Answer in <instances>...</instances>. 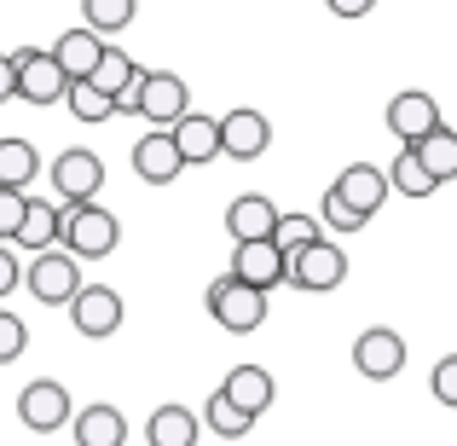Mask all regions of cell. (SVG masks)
Wrapping results in <instances>:
<instances>
[{
  "instance_id": "1",
  "label": "cell",
  "mask_w": 457,
  "mask_h": 446,
  "mask_svg": "<svg viewBox=\"0 0 457 446\" xmlns=\"http://www.w3.org/2000/svg\"><path fill=\"white\" fill-rule=\"evenodd\" d=\"M116 238H122V226H116V215L99 209V203H64V209H58V244H64V256L104 261L116 249Z\"/></svg>"
},
{
  "instance_id": "2",
  "label": "cell",
  "mask_w": 457,
  "mask_h": 446,
  "mask_svg": "<svg viewBox=\"0 0 457 446\" xmlns=\"http://www.w3.org/2000/svg\"><path fill=\"white\" fill-rule=\"evenodd\" d=\"M122 111H139L151 128H168V122H179V116L191 111V88L174 76V70H139V81L116 99V116Z\"/></svg>"
},
{
  "instance_id": "3",
  "label": "cell",
  "mask_w": 457,
  "mask_h": 446,
  "mask_svg": "<svg viewBox=\"0 0 457 446\" xmlns=\"http://www.w3.org/2000/svg\"><path fill=\"white\" fill-rule=\"evenodd\" d=\"M12 58V99H29V105H64V70H58V58L46 53V46H18Z\"/></svg>"
},
{
  "instance_id": "4",
  "label": "cell",
  "mask_w": 457,
  "mask_h": 446,
  "mask_svg": "<svg viewBox=\"0 0 457 446\" xmlns=\"http://www.w3.org/2000/svg\"><path fill=\"white\" fill-rule=\"evenodd\" d=\"M209 319L220 324V331H232V336H249V331H261L267 324V290H255V284H244V279H214L209 284Z\"/></svg>"
},
{
  "instance_id": "5",
  "label": "cell",
  "mask_w": 457,
  "mask_h": 446,
  "mask_svg": "<svg viewBox=\"0 0 457 446\" xmlns=\"http://www.w3.org/2000/svg\"><path fill=\"white\" fill-rule=\"evenodd\" d=\"M342 279H347V256H342V244H330V238H312L307 249H295V256L284 261V284H295V290H307V296L336 290Z\"/></svg>"
},
{
  "instance_id": "6",
  "label": "cell",
  "mask_w": 457,
  "mask_h": 446,
  "mask_svg": "<svg viewBox=\"0 0 457 446\" xmlns=\"http://www.w3.org/2000/svg\"><path fill=\"white\" fill-rule=\"evenodd\" d=\"M18 284H29V296L41 301V307H64V301L81 290V261L64 256V249H35L29 273H23Z\"/></svg>"
},
{
  "instance_id": "7",
  "label": "cell",
  "mask_w": 457,
  "mask_h": 446,
  "mask_svg": "<svg viewBox=\"0 0 457 446\" xmlns=\"http://www.w3.org/2000/svg\"><path fill=\"white\" fill-rule=\"evenodd\" d=\"M70 307V324H76L87 342H104V336L122 331V296L111 290V284H87L81 279V290L64 301Z\"/></svg>"
},
{
  "instance_id": "8",
  "label": "cell",
  "mask_w": 457,
  "mask_h": 446,
  "mask_svg": "<svg viewBox=\"0 0 457 446\" xmlns=\"http://www.w3.org/2000/svg\"><path fill=\"white\" fill-rule=\"evenodd\" d=\"M214 122H220V151L232 156V163H255V156H267V146H272L267 111H255V105H237V111L214 116Z\"/></svg>"
},
{
  "instance_id": "9",
  "label": "cell",
  "mask_w": 457,
  "mask_h": 446,
  "mask_svg": "<svg viewBox=\"0 0 457 446\" xmlns=\"http://www.w3.org/2000/svg\"><path fill=\"white\" fill-rule=\"evenodd\" d=\"M353 371H359V377H370V383L400 377V371H405V336L388 331V324H370V331H359V342H353Z\"/></svg>"
},
{
  "instance_id": "10",
  "label": "cell",
  "mask_w": 457,
  "mask_h": 446,
  "mask_svg": "<svg viewBox=\"0 0 457 446\" xmlns=\"http://www.w3.org/2000/svg\"><path fill=\"white\" fill-rule=\"evenodd\" d=\"M70 389L64 383H53V377H35L29 389L18 394V417H23V429H35V435H53V429H64L70 424Z\"/></svg>"
},
{
  "instance_id": "11",
  "label": "cell",
  "mask_w": 457,
  "mask_h": 446,
  "mask_svg": "<svg viewBox=\"0 0 457 446\" xmlns=\"http://www.w3.org/2000/svg\"><path fill=\"white\" fill-rule=\"evenodd\" d=\"M330 191L359 215V221H370V215L388 203V174H382V168H370V163H347L342 174H336V186H330Z\"/></svg>"
},
{
  "instance_id": "12",
  "label": "cell",
  "mask_w": 457,
  "mask_h": 446,
  "mask_svg": "<svg viewBox=\"0 0 457 446\" xmlns=\"http://www.w3.org/2000/svg\"><path fill=\"white\" fill-rule=\"evenodd\" d=\"M53 186H58V198H64V203H93V198H99V186H104V163L93 151H64L53 163Z\"/></svg>"
},
{
  "instance_id": "13",
  "label": "cell",
  "mask_w": 457,
  "mask_h": 446,
  "mask_svg": "<svg viewBox=\"0 0 457 446\" xmlns=\"http://www.w3.org/2000/svg\"><path fill=\"white\" fill-rule=\"evenodd\" d=\"M435 122H440V105H435V93H423V88H405V93H394V105H388V134H394V139L417 146V139H423Z\"/></svg>"
},
{
  "instance_id": "14",
  "label": "cell",
  "mask_w": 457,
  "mask_h": 446,
  "mask_svg": "<svg viewBox=\"0 0 457 446\" xmlns=\"http://www.w3.org/2000/svg\"><path fill=\"white\" fill-rule=\"evenodd\" d=\"M220 394L237 406V412L261 417V412H272V400H278V383H272L267 366H232L226 383H220Z\"/></svg>"
},
{
  "instance_id": "15",
  "label": "cell",
  "mask_w": 457,
  "mask_h": 446,
  "mask_svg": "<svg viewBox=\"0 0 457 446\" xmlns=\"http://www.w3.org/2000/svg\"><path fill=\"white\" fill-rule=\"evenodd\" d=\"M168 139H174V151H179V163H186V168L214 163V156H220V122H214V116L186 111L179 122H168Z\"/></svg>"
},
{
  "instance_id": "16",
  "label": "cell",
  "mask_w": 457,
  "mask_h": 446,
  "mask_svg": "<svg viewBox=\"0 0 457 446\" xmlns=\"http://www.w3.org/2000/svg\"><path fill=\"white\" fill-rule=\"evenodd\" d=\"M232 279L255 284V290H272V284H284V256L272 249V238H244V244L232 249Z\"/></svg>"
},
{
  "instance_id": "17",
  "label": "cell",
  "mask_w": 457,
  "mask_h": 446,
  "mask_svg": "<svg viewBox=\"0 0 457 446\" xmlns=\"http://www.w3.org/2000/svg\"><path fill=\"white\" fill-rule=\"evenodd\" d=\"M179 151L174 139H168V128H151V134L134 139V174L145 180V186H168V180H179Z\"/></svg>"
},
{
  "instance_id": "18",
  "label": "cell",
  "mask_w": 457,
  "mask_h": 446,
  "mask_svg": "<svg viewBox=\"0 0 457 446\" xmlns=\"http://www.w3.org/2000/svg\"><path fill=\"white\" fill-rule=\"evenodd\" d=\"M70 435L76 446H122L128 441V417L111 400H93L87 412H70Z\"/></svg>"
},
{
  "instance_id": "19",
  "label": "cell",
  "mask_w": 457,
  "mask_h": 446,
  "mask_svg": "<svg viewBox=\"0 0 457 446\" xmlns=\"http://www.w3.org/2000/svg\"><path fill=\"white\" fill-rule=\"evenodd\" d=\"M46 53L58 58V70H64V81H87L93 76V64H99V53H104V35H93V29H64Z\"/></svg>"
},
{
  "instance_id": "20",
  "label": "cell",
  "mask_w": 457,
  "mask_h": 446,
  "mask_svg": "<svg viewBox=\"0 0 457 446\" xmlns=\"http://www.w3.org/2000/svg\"><path fill=\"white\" fill-rule=\"evenodd\" d=\"M197 435H203L197 412H191V406H179V400L156 406V412L145 417V441L151 446H197Z\"/></svg>"
},
{
  "instance_id": "21",
  "label": "cell",
  "mask_w": 457,
  "mask_h": 446,
  "mask_svg": "<svg viewBox=\"0 0 457 446\" xmlns=\"http://www.w3.org/2000/svg\"><path fill=\"white\" fill-rule=\"evenodd\" d=\"M272 221H278V209H272V198H261V191H244V198L226 203V232H232V244H244V238H267Z\"/></svg>"
},
{
  "instance_id": "22",
  "label": "cell",
  "mask_w": 457,
  "mask_h": 446,
  "mask_svg": "<svg viewBox=\"0 0 457 446\" xmlns=\"http://www.w3.org/2000/svg\"><path fill=\"white\" fill-rule=\"evenodd\" d=\"M411 151H417V163L428 168V180H435V186H446V180H457V134H452L446 122H435V128H428V134L417 139Z\"/></svg>"
},
{
  "instance_id": "23",
  "label": "cell",
  "mask_w": 457,
  "mask_h": 446,
  "mask_svg": "<svg viewBox=\"0 0 457 446\" xmlns=\"http://www.w3.org/2000/svg\"><path fill=\"white\" fill-rule=\"evenodd\" d=\"M139 70H145V64H134V58L122 53V46L104 41V53H99V64H93V76H87V81H93L99 93H111V99H122V93L139 81Z\"/></svg>"
},
{
  "instance_id": "24",
  "label": "cell",
  "mask_w": 457,
  "mask_h": 446,
  "mask_svg": "<svg viewBox=\"0 0 457 446\" xmlns=\"http://www.w3.org/2000/svg\"><path fill=\"white\" fill-rule=\"evenodd\" d=\"M12 244H23V249H53L58 244V209H53V203L23 198V221H18V232H12Z\"/></svg>"
},
{
  "instance_id": "25",
  "label": "cell",
  "mask_w": 457,
  "mask_h": 446,
  "mask_svg": "<svg viewBox=\"0 0 457 446\" xmlns=\"http://www.w3.org/2000/svg\"><path fill=\"white\" fill-rule=\"evenodd\" d=\"M35 174H41V156H35L29 139H0V186L29 191Z\"/></svg>"
},
{
  "instance_id": "26",
  "label": "cell",
  "mask_w": 457,
  "mask_h": 446,
  "mask_svg": "<svg viewBox=\"0 0 457 446\" xmlns=\"http://www.w3.org/2000/svg\"><path fill=\"white\" fill-rule=\"evenodd\" d=\"M267 238H272V249L290 261L295 249H307L312 238H324V226H319V215H284V209H278V221H272Z\"/></svg>"
},
{
  "instance_id": "27",
  "label": "cell",
  "mask_w": 457,
  "mask_h": 446,
  "mask_svg": "<svg viewBox=\"0 0 457 446\" xmlns=\"http://www.w3.org/2000/svg\"><path fill=\"white\" fill-rule=\"evenodd\" d=\"M64 105H70V116L87 122V128H99V122H111V116H116V99H111V93H99L93 81H70Z\"/></svg>"
},
{
  "instance_id": "28",
  "label": "cell",
  "mask_w": 457,
  "mask_h": 446,
  "mask_svg": "<svg viewBox=\"0 0 457 446\" xmlns=\"http://www.w3.org/2000/svg\"><path fill=\"white\" fill-rule=\"evenodd\" d=\"M197 424H209V429H214V435H220V441H244L249 429H255V417H249V412H237V406L226 400L220 389H214V394H209V406H203V417H197Z\"/></svg>"
},
{
  "instance_id": "29",
  "label": "cell",
  "mask_w": 457,
  "mask_h": 446,
  "mask_svg": "<svg viewBox=\"0 0 457 446\" xmlns=\"http://www.w3.org/2000/svg\"><path fill=\"white\" fill-rule=\"evenodd\" d=\"M388 191H400V198H435V180H428V168L417 163V151L405 146L400 156H394V168H388Z\"/></svg>"
},
{
  "instance_id": "30",
  "label": "cell",
  "mask_w": 457,
  "mask_h": 446,
  "mask_svg": "<svg viewBox=\"0 0 457 446\" xmlns=\"http://www.w3.org/2000/svg\"><path fill=\"white\" fill-rule=\"evenodd\" d=\"M81 12H87V23H81V29L116 35V29H128V23L139 18V0H81Z\"/></svg>"
},
{
  "instance_id": "31",
  "label": "cell",
  "mask_w": 457,
  "mask_h": 446,
  "mask_svg": "<svg viewBox=\"0 0 457 446\" xmlns=\"http://www.w3.org/2000/svg\"><path fill=\"white\" fill-rule=\"evenodd\" d=\"M23 348H29V324H23L18 313H6V307H0V366L23 359Z\"/></svg>"
},
{
  "instance_id": "32",
  "label": "cell",
  "mask_w": 457,
  "mask_h": 446,
  "mask_svg": "<svg viewBox=\"0 0 457 446\" xmlns=\"http://www.w3.org/2000/svg\"><path fill=\"white\" fill-rule=\"evenodd\" d=\"M319 226H324V232H359L365 221H359V215L347 209L336 191H324V203H319Z\"/></svg>"
},
{
  "instance_id": "33",
  "label": "cell",
  "mask_w": 457,
  "mask_h": 446,
  "mask_svg": "<svg viewBox=\"0 0 457 446\" xmlns=\"http://www.w3.org/2000/svg\"><path fill=\"white\" fill-rule=\"evenodd\" d=\"M23 198H29V191L0 186V244H12V232H18V221H23Z\"/></svg>"
},
{
  "instance_id": "34",
  "label": "cell",
  "mask_w": 457,
  "mask_h": 446,
  "mask_svg": "<svg viewBox=\"0 0 457 446\" xmlns=\"http://www.w3.org/2000/svg\"><path fill=\"white\" fill-rule=\"evenodd\" d=\"M435 394H440V406H457V354H446L435 366Z\"/></svg>"
},
{
  "instance_id": "35",
  "label": "cell",
  "mask_w": 457,
  "mask_h": 446,
  "mask_svg": "<svg viewBox=\"0 0 457 446\" xmlns=\"http://www.w3.org/2000/svg\"><path fill=\"white\" fill-rule=\"evenodd\" d=\"M18 279H23V267H18V256H12L6 244H0V296H12L18 290Z\"/></svg>"
},
{
  "instance_id": "36",
  "label": "cell",
  "mask_w": 457,
  "mask_h": 446,
  "mask_svg": "<svg viewBox=\"0 0 457 446\" xmlns=\"http://www.w3.org/2000/svg\"><path fill=\"white\" fill-rule=\"evenodd\" d=\"M324 6H330L336 18H365V12L377 6V0H324Z\"/></svg>"
},
{
  "instance_id": "37",
  "label": "cell",
  "mask_w": 457,
  "mask_h": 446,
  "mask_svg": "<svg viewBox=\"0 0 457 446\" xmlns=\"http://www.w3.org/2000/svg\"><path fill=\"white\" fill-rule=\"evenodd\" d=\"M6 99H12V58L0 53V105H6Z\"/></svg>"
}]
</instances>
